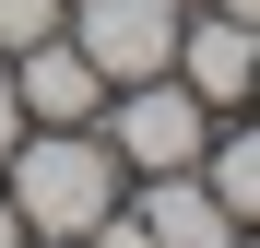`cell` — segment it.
<instances>
[{"mask_svg":"<svg viewBox=\"0 0 260 248\" xmlns=\"http://www.w3.org/2000/svg\"><path fill=\"white\" fill-rule=\"evenodd\" d=\"M178 83H189L201 107H248V95H260V24L189 12V24H178Z\"/></svg>","mask_w":260,"mask_h":248,"instance_id":"5","label":"cell"},{"mask_svg":"<svg viewBox=\"0 0 260 248\" xmlns=\"http://www.w3.org/2000/svg\"><path fill=\"white\" fill-rule=\"evenodd\" d=\"M24 142V95H12V59H0V154Z\"/></svg>","mask_w":260,"mask_h":248,"instance_id":"10","label":"cell"},{"mask_svg":"<svg viewBox=\"0 0 260 248\" xmlns=\"http://www.w3.org/2000/svg\"><path fill=\"white\" fill-rule=\"evenodd\" d=\"M24 248H83V236H24Z\"/></svg>","mask_w":260,"mask_h":248,"instance_id":"13","label":"cell"},{"mask_svg":"<svg viewBox=\"0 0 260 248\" xmlns=\"http://www.w3.org/2000/svg\"><path fill=\"white\" fill-rule=\"evenodd\" d=\"M83 248H154V225H142V213H130V189H118V213H107L95 236H83Z\"/></svg>","mask_w":260,"mask_h":248,"instance_id":"9","label":"cell"},{"mask_svg":"<svg viewBox=\"0 0 260 248\" xmlns=\"http://www.w3.org/2000/svg\"><path fill=\"white\" fill-rule=\"evenodd\" d=\"M178 24H189L178 0H71V12H59V36L107 71V95H118V83L178 71Z\"/></svg>","mask_w":260,"mask_h":248,"instance_id":"3","label":"cell"},{"mask_svg":"<svg viewBox=\"0 0 260 248\" xmlns=\"http://www.w3.org/2000/svg\"><path fill=\"white\" fill-rule=\"evenodd\" d=\"M12 95H24V130H95L107 118V71L71 36H36V48H12Z\"/></svg>","mask_w":260,"mask_h":248,"instance_id":"4","label":"cell"},{"mask_svg":"<svg viewBox=\"0 0 260 248\" xmlns=\"http://www.w3.org/2000/svg\"><path fill=\"white\" fill-rule=\"evenodd\" d=\"M59 12H71V0H0V59L36 48V36H59Z\"/></svg>","mask_w":260,"mask_h":248,"instance_id":"8","label":"cell"},{"mask_svg":"<svg viewBox=\"0 0 260 248\" xmlns=\"http://www.w3.org/2000/svg\"><path fill=\"white\" fill-rule=\"evenodd\" d=\"M213 12H237V24H260V0H213Z\"/></svg>","mask_w":260,"mask_h":248,"instance_id":"12","label":"cell"},{"mask_svg":"<svg viewBox=\"0 0 260 248\" xmlns=\"http://www.w3.org/2000/svg\"><path fill=\"white\" fill-rule=\"evenodd\" d=\"M95 130H107V154L130 165V178H166V165H201L213 154V107L189 95L178 71H154V83H118Z\"/></svg>","mask_w":260,"mask_h":248,"instance_id":"2","label":"cell"},{"mask_svg":"<svg viewBox=\"0 0 260 248\" xmlns=\"http://www.w3.org/2000/svg\"><path fill=\"white\" fill-rule=\"evenodd\" d=\"M0 248H24V213H12V201H0Z\"/></svg>","mask_w":260,"mask_h":248,"instance_id":"11","label":"cell"},{"mask_svg":"<svg viewBox=\"0 0 260 248\" xmlns=\"http://www.w3.org/2000/svg\"><path fill=\"white\" fill-rule=\"evenodd\" d=\"M201 178H213V201H225L237 225H260V130H225L201 154Z\"/></svg>","mask_w":260,"mask_h":248,"instance_id":"7","label":"cell"},{"mask_svg":"<svg viewBox=\"0 0 260 248\" xmlns=\"http://www.w3.org/2000/svg\"><path fill=\"white\" fill-rule=\"evenodd\" d=\"M130 165L107 154V130H24L0 154V201L24 213V236H95L118 213Z\"/></svg>","mask_w":260,"mask_h":248,"instance_id":"1","label":"cell"},{"mask_svg":"<svg viewBox=\"0 0 260 248\" xmlns=\"http://www.w3.org/2000/svg\"><path fill=\"white\" fill-rule=\"evenodd\" d=\"M130 213L154 225V248H237V213L213 201V178H201V165H166V178H142V189H130Z\"/></svg>","mask_w":260,"mask_h":248,"instance_id":"6","label":"cell"}]
</instances>
